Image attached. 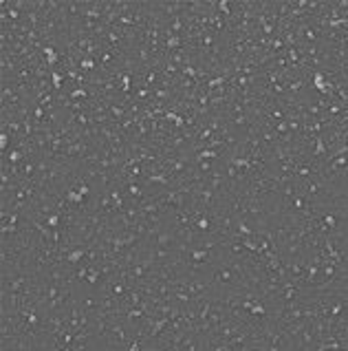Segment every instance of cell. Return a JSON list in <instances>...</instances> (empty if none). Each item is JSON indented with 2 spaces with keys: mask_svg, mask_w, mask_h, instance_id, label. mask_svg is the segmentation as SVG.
<instances>
[{
  "mask_svg": "<svg viewBox=\"0 0 348 351\" xmlns=\"http://www.w3.org/2000/svg\"><path fill=\"white\" fill-rule=\"evenodd\" d=\"M86 192H88V188H86V186H82V190H80V192H73V194H69V199H71V201H82Z\"/></svg>",
  "mask_w": 348,
  "mask_h": 351,
  "instance_id": "obj_1",
  "label": "cell"
},
{
  "mask_svg": "<svg viewBox=\"0 0 348 351\" xmlns=\"http://www.w3.org/2000/svg\"><path fill=\"white\" fill-rule=\"evenodd\" d=\"M44 53H46V58H49V62H51V64H53L55 60H58V55H55V51H53V49H46Z\"/></svg>",
  "mask_w": 348,
  "mask_h": 351,
  "instance_id": "obj_2",
  "label": "cell"
},
{
  "mask_svg": "<svg viewBox=\"0 0 348 351\" xmlns=\"http://www.w3.org/2000/svg\"><path fill=\"white\" fill-rule=\"evenodd\" d=\"M198 157H205V159H212V157H216V152L214 150H203Z\"/></svg>",
  "mask_w": 348,
  "mask_h": 351,
  "instance_id": "obj_3",
  "label": "cell"
},
{
  "mask_svg": "<svg viewBox=\"0 0 348 351\" xmlns=\"http://www.w3.org/2000/svg\"><path fill=\"white\" fill-rule=\"evenodd\" d=\"M167 117H170V119H172L174 124H178V126L183 124V119H181V117H176V115H167Z\"/></svg>",
  "mask_w": 348,
  "mask_h": 351,
  "instance_id": "obj_4",
  "label": "cell"
},
{
  "mask_svg": "<svg viewBox=\"0 0 348 351\" xmlns=\"http://www.w3.org/2000/svg\"><path fill=\"white\" fill-rule=\"evenodd\" d=\"M82 66H84V69H91V66H93V62H91V60H84V62H82Z\"/></svg>",
  "mask_w": 348,
  "mask_h": 351,
  "instance_id": "obj_5",
  "label": "cell"
},
{
  "mask_svg": "<svg viewBox=\"0 0 348 351\" xmlns=\"http://www.w3.org/2000/svg\"><path fill=\"white\" fill-rule=\"evenodd\" d=\"M0 146H2V148L7 146V135H2V137H0Z\"/></svg>",
  "mask_w": 348,
  "mask_h": 351,
  "instance_id": "obj_6",
  "label": "cell"
},
{
  "mask_svg": "<svg viewBox=\"0 0 348 351\" xmlns=\"http://www.w3.org/2000/svg\"><path fill=\"white\" fill-rule=\"evenodd\" d=\"M53 82H55V86H60V75L58 73H53Z\"/></svg>",
  "mask_w": 348,
  "mask_h": 351,
  "instance_id": "obj_7",
  "label": "cell"
},
{
  "mask_svg": "<svg viewBox=\"0 0 348 351\" xmlns=\"http://www.w3.org/2000/svg\"><path fill=\"white\" fill-rule=\"evenodd\" d=\"M55 223H58V217H51V219H49V225H51V228H53Z\"/></svg>",
  "mask_w": 348,
  "mask_h": 351,
  "instance_id": "obj_8",
  "label": "cell"
}]
</instances>
